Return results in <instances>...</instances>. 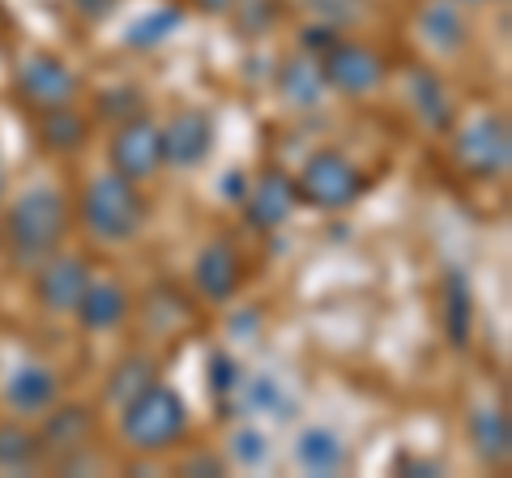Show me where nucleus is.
Masks as SVG:
<instances>
[{
  "instance_id": "1",
  "label": "nucleus",
  "mask_w": 512,
  "mask_h": 478,
  "mask_svg": "<svg viewBox=\"0 0 512 478\" xmlns=\"http://www.w3.org/2000/svg\"><path fill=\"white\" fill-rule=\"evenodd\" d=\"M64 231H69V205L56 188H30L5 214V248L22 265H39L52 257Z\"/></svg>"
},
{
  "instance_id": "2",
  "label": "nucleus",
  "mask_w": 512,
  "mask_h": 478,
  "mask_svg": "<svg viewBox=\"0 0 512 478\" xmlns=\"http://www.w3.org/2000/svg\"><path fill=\"white\" fill-rule=\"evenodd\" d=\"M184 423H188V410L180 402V393L158 385V380L124 406V440L146 453L171 449V444L184 436Z\"/></svg>"
},
{
  "instance_id": "3",
  "label": "nucleus",
  "mask_w": 512,
  "mask_h": 478,
  "mask_svg": "<svg viewBox=\"0 0 512 478\" xmlns=\"http://www.w3.org/2000/svg\"><path fill=\"white\" fill-rule=\"evenodd\" d=\"M141 218H146V201L120 171L99 175L86 188V227L99 239H133Z\"/></svg>"
},
{
  "instance_id": "4",
  "label": "nucleus",
  "mask_w": 512,
  "mask_h": 478,
  "mask_svg": "<svg viewBox=\"0 0 512 478\" xmlns=\"http://www.w3.org/2000/svg\"><path fill=\"white\" fill-rule=\"evenodd\" d=\"M359 193H363V180L342 154H316L295 184V197L320 205V210H342Z\"/></svg>"
},
{
  "instance_id": "5",
  "label": "nucleus",
  "mask_w": 512,
  "mask_h": 478,
  "mask_svg": "<svg viewBox=\"0 0 512 478\" xmlns=\"http://www.w3.org/2000/svg\"><path fill=\"white\" fill-rule=\"evenodd\" d=\"M111 167H116L124 180H146L163 167V129H154L150 120H124L116 137H111Z\"/></svg>"
},
{
  "instance_id": "6",
  "label": "nucleus",
  "mask_w": 512,
  "mask_h": 478,
  "mask_svg": "<svg viewBox=\"0 0 512 478\" xmlns=\"http://www.w3.org/2000/svg\"><path fill=\"white\" fill-rule=\"evenodd\" d=\"M508 158H512V141H508L504 120L483 116V120H474L470 129H461L457 163L470 175H500V171H508Z\"/></svg>"
},
{
  "instance_id": "7",
  "label": "nucleus",
  "mask_w": 512,
  "mask_h": 478,
  "mask_svg": "<svg viewBox=\"0 0 512 478\" xmlns=\"http://www.w3.org/2000/svg\"><path fill=\"white\" fill-rule=\"evenodd\" d=\"M320 73H325L329 86H338L346 94H367L380 86L384 77V65L376 52H367L359 43H333L329 52H320Z\"/></svg>"
},
{
  "instance_id": "8",
  "label": "nucleus",
  "mask_w": 512,
  "mask_h": 478,
  "mask_svg": "<svg viewBox=\"0 0 512 478\" xmlns=\"http://www.w3.org/2000/svg\"><path fill=\"white\" fill-rule=\"evenodd\" d=\"M18 90L35 107H69V99L77 94V77L69 73L64 60L39 52L18 69Z\"/></svg>"
},
{
  "instance_id": "9",
  "label": "nucleus",
  "mask_w": 512,
  "mask_h": 478,
  "mask_svg": "<svg viewBox=\"0 0 512 478\" xmlns=\"http://www.w3.org/2000/svg\"><path fill=\"white\" fill-rule=\"evenodd\" d=\"M86 286H90V269L77 257H47L39 265V278H35L39 304L52 308V312H73L77 299L86 295Z\"/></svg>"
},
{
  "instance_id": "10",
  "label": "nucleus",
  "mask_w": 512,
  "mask_h": 478,
  "mask_svg": "<svg viewBox=\"0 0 512 478\" xmlns=\"http://www.w3.org/2000/svg\"><path fill=\"white\" fill-rule=\"evenodd\" d=\"M214 146V124L210 116L201 111H180L167 133H163V163H175V167H197L205 154Z\"/></svg>"
},
{
  "instance_id": "11",
  "label": "nucleus",
  "mask_w": 512,
  "mask_h": 478,
  "mask_svg": "<svg viewBox=\"0 0 512 478\" xmlns=\"http://www.w3.org/2000/svg\"><path fill=\"white\" fill-rule=\"evenodd\" d=\"M244 205H248V222H252V227L274 231V227H282V222L291 218L295 184L286 180V175H278V171H265L261 180H256L252 197H244Z\"/></svg>"
},
{
  "instance_id": "12",
  "label": "nucleus",
  "mask_w": 512,
  "mask_h": 478,
  "mask_svg": "<svg viewBox=\"0 0 512 478\" xmlns=\"http://www.w3.org/2000/svg\"><path fill=\"white\" fill-rule=\"evenodd\" d=\"M56 393H60V380L52 368H43V363H22L18 372L9 376V385H5V397H9V406L18 410V414H39L56 402Z\"/></svg>"
},
{
  "instance_id": "13",
  "label": "nucleus",
  "mask_w": 512,
  "mask_h": 478,
  "mask_svg": "<svg viewBox=\"0 0 512 478\" xmlns=\"http://www.w3.org/2000/svg\"><path fill=\"white\" fill-rule=\"evenodd\" d=\"M192 278L210 299H231L239 291V278H244V265H239L235 248L231 244H210L197 257V269H192Z\"/></svg>"
},
{
  "instance_id": "14",
  "label": "nucleus",
  "mask_w": 512,
  "mask_h": 478,
  "mask_svg": "<svg viewBox=\"0 0 512 478\" xmlns=\"http://www.w3.org/2000/svg\"><path fill=\"white\" fill-rule=\"evenodd\" d=\"M90 432H94V414L86 406H56L43 427V444L52 453H73V449H86Z\"/></svg>"
},
{
  "instance_id": "15",
  "label": "nucleus",
  "mask_w": 512,
  "mask_h": 478,
  "mask_svg": "<svg viewBox=\"0 0 512 478\" xmlns=\"http://www.w3.org/2000/svg\"><path fill=\"white\" fill-rule=\"evenodd\" d=\"M124 308H128V299H124V291L120 286H111V282H90L86 286V295L77 299V316H82V325H90V329H111L124 316Z\"/></svg>"
},
{
  "instance_id": "16",
  "label": "nucleus",
  "mask_w": 512,
  "mask_h": 478,
  "mask_svg": "<svg viewBox=\"0 0 512 478\" xmlns=\"http://www.w3.org/2000/svg\"><path fill=\"white\" fill-rule=\"evenodd\" d=\"M423 39L436 43L440 52H453L466 43V22L457 13V0H431L423 9Z\"/></svg>"
},
{
  "instance_id": "17",
  "label": "nucleus",
  "mask_w": 512,
  "mask_h": 478,
  "mask_svg": "<svg viewBox=\"0 0 512 478\" xmlns=\"http://www.w3.org/2000/svg\"><path fill=\"white\" fill-rule=\"evenodd\" d=\"M295 457L303 470L312 474H333L342 466V444L333 432H325V427H312V432H303L299 444H295Z\"/></svg>"
},
{
  "instance_id": "18",
  "label": "nucleus",
  "mask_w": 512,
  "mask_h": 478,
  "mask_svg": "<svg viewBox=\"0 0 512 478\" xmlns=\"http://www.w3.org/2000/svg\"><path fill=\"white\" fill-rule=\"evenodd\" d=\"M282 94L299 107H312L320 103V94H325V73L312 60H291V65L282 69Z\"/></svg>"
},
{
  "instance_id": "19",
  "label": "nucleus",
  "mask_w": 512,
  "mask_h": 478,
  "mask_svg": "<svg viewBox=\"0 0 512 478\" xmlns=\"http://www.w3.org/2000/svg\"><path fill=\"white\" fill-rule=\"evenodd\" d=\"M43 141L52 150H77V146H86V120L77 116V111H69V107H47V116H43Z\"/></svg>"
},
{
  "instance_id": "20",
  "label": "nucleus",
  "mask_w": 512,
  "mask_h": 478,
  "mask_svg": "<svg viewBox=\"0 0 512 478\" xmlns=\"http://www.w3.org/2000/svg\"><path fill=\"white\" fill-rule=\"evenodd\" d=\"M444 304H448V342L466 346L470 342V286L461 274L444 278Z\"/></svg>"
},
{
  "instance_id": "21",
  "label": "nucleus",
  "mask_w": 512,
  "mask_h": 478,
  "mask_svg": "<svg viewBox=\"0 0 512 478\" xmlns=\"http://www.w3.org/2000/svg\"><path fill=\"white\" fill-rule=\"evenodd\" d=\"M474 440H478V453L487 461H504L508 457V414L504 410H478L474 414Z\"/></svg>"
},
{
  "instance_id": "22",
  "label": "nucleus",
  "mask_w": 512,
  "mask_h": 478,
  "mask_svg": "<svg viewBox=\"0 0 512 478\" xmlns=\"http://www.w3.org/2000/svg\"><path fill=\"white\" fill-rule=\"evenodd\" d=\"M154 385V368L146 359H128L124 368H116V376H111V385H107V402L111 406H128L141 389H150Z\"/></svg>"
},
{
  "instance_id": "23",
  "label": "nucleus",
  "mask_w": 512,
  "mask_h": 478,
  "mask_svg": "<svg viewBox=\"0 0 512 478\" xmlns=\"http://www.w3.org/2000/svg\"><path fill=\"white\" fill-rule=\"evenodd\" d=\"M39 444L30 432H22L18 423H0V470H26L35 466Z\"/></svg>"
},
{
  "instance_id": "24",
  "label": "nucleus",
  "mask_w": 512,
  "mask_h": 478,
  "mask_svg": "<svg viewBox=\"0 0 512 478\" xmlns=\"http://www.w3.org/2000/svg\"><path fill=\"white\" fill-rule=\"evenodd\" d=\"M180 18H184L180 9H163L158 18H146V22H137L133 30H128V43H133V47H150L158 39H167L171 26H180Z\"/></svg>"
},
{
  "instance_id": "25",
  "label": "nucleus",
  "mask_w": 512,
  "mask_h": 478,
  "mask_svg": "<svg viewBox=\"0 0 512 478\" xmlns=\"http://www.w3.org/2000/svg\"><path fill=\"white\" fill-rule=\"evenodd\" d=\"M414 82H419V107H423V116L436 124V129H448V103L440 99V86L431 82V77H414Z\"/></svg>"
},
{
  "instance_id": "26",
  "label": "nucleus",
  "mask_w": 512,
  "mask_h": 478,
  "mask_svg": "<svg viewBox=\"0 0 512 478\" xmlns=\"http://www.w3.org/2000/svg\"><path fill=\"white\" fill-rule=\"evenodd\" d=\"M248 393H252V406H256V410H274V414H286L282 389H278V380H274V376H256Z\"/></svg>"
},
{
  "instance_id": "27",
  "label": "nucleus",
  "mask_w": 512,
  "mask_h": 478,
  "mask_svg": "<svg viewBox=\"0 0 512 478\" xmlns=\"http://www.w3.org/2000/svg\"><path fill=\"white\" fill-rule=\"evenodd\" d=\"M99 111H103V116H116V111H120V120H133L141 111V103H137L133 90H111V94H103V99H99Z\"/></svg>"
},
{
  "instance_id": "28",
  "label": "nucleus",
  "mask_w": 512,
  "mask_h": 478,
  "mask_svg": "<svg viewBox=\"0 0 512 478\" xmlns=\"http://www.w3.org/2000/svg\"><path fill=\"white\" fill-rule=\"evenodd\" d=\"M235 457L244 461V466H256V461H265V436L261 432H235Z\"/></svg>"
},
{
  "instance_id": "29",
  "label": "nucleus",
  "mask_w": 512,
  "mask_h": 478,
  "mask_svg": "<svg viewBox=\"0 0 512 478\" xmlns=\"http://www.w3.org/2000/svg\"><path fill=\"white\" fill-rule=\"evenodd\" d=\"M235 380H239L235 363H231L227 355H214V359H210V385H214L218 393H227V389H235Z\"/></svg>"
},
{
  "instance_id": "30",
  "label": "nucleus",
  "mask_w": 512,
  "mask_h": 478,
  "mask_svg": "<svg viewBox=\"0 0 512 478\" xmlns=\"http://www.w3.org/2000/svg\"><path fill=\"white\" fill-rule=\"evenodd\" d=\"M312 9L325 13V22H346V18H355V9H359V0H308Z\"/></svg>"
},
{
  "instance_id": "31",
  "label": "nucleus",
  "mask_w": 512,
  "mask_h": 478,
  "mask_svg": "<svg viewBox=\"0 0 512 478\" xmlns=\"http://www.w3.org/2000/svg\"><path fill=\"white\" fill-rule=\"evenodd\" d=\"M338 43V30L329 22L325 26H308V35H303V47H312V52H329V47Z\"/></svg>"
},
{
  "instance_id": "32",
  "label": "nucleus",
  "mask_w": 512,
  "mask_h": 478,
  "mask_svg": "<svg viewBox=\"0 0 512 478\" xmlns=\"http://www.w3.org/2000/svg\"><path fill=\"white\" fill-rule=\"evenodd\" d=\"M184 474H222V461L214 453H197L184 461Z\"/></svg>"
},
{
  "instance_id": "33",
  "label": "nucleus",
  "mask_w": 512,
  "mask_h": 478,
  "mask_svg": "<svg viewBox=\"0 0 512 478\" xmlns=\"http://www.w3.org/2000/svg\"><path fill=\"white\" fill-rule=\"evenodd\" d=\"M73 5L82 9L86 18H94V22H99V18H107V13L116 9V0H73Z\"/></svg>"
},
{
  "instance_id": "34",
  "label": "nucleus",
  "mask_w": 512,
  "mask_h": 478,
  "mask_svg": "<svg viewBox=\"0 0 512 478\" xmlns=\"http://www.w3.org/2000/svg\"><path fill=\"white\" fill-rule=\"evenodd\" d=\"M192 5H197V9H205V13H218V9H227L231 0H192Z\"/></svg>"
},
{
  "instance_id": "35",
  "label": "nucleus",
  "mask_w": 512,
  "mask_h": 478,
  "mask_svg": "<svg viewBox=\"0 0 512 478\" xmlns=\"http://www.w3.org/2000/svg\"><path fill=\"white\" fill-rule=\"evenodd\" d=\"M222 188H227V193H231L235 201H244V193H239V188H244V180H239V175H231V180H227V184H222Z\"/></svg>"
},
{
  "instance_id": "36",
  "label": "nucleus",
  "mask_w": 512,
  "mask_h": 478,
  "mask_svg": "<svg viewBox=\"0 0 512 478\" xmlns=\"http://www.w3.org/2000/svg\"><path fill=\"white\" fill-rule=\"evenodd\" d=\"M457 5H461V0H457ZM466 5H478V0H466Z\"/></svg>"
}]
</instances>
